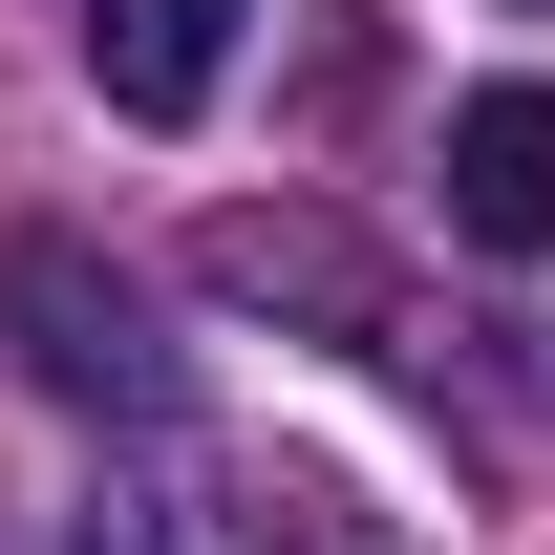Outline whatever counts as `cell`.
Wrapping results in <instances>:
<instances>
[{"instance_id": "cell-1", "label": "cell", "mask_w": 555, "mask_h": 555, "mask_svg": "<svg viewBox=\"0 0 555 555\" xmlns=\"http://www.w3.org/2000/svg\"><path fill=\"white\" fill-rule=\"evenodd\" d=\"M0 321H22V363H43L65 406H150V343H129V278L86 257V235H22V257H0Z\"/></svg>"}, {"instance_id": "cell-5", "label": "cell", "mask_w": 555, "mask_h": 555, "mask_svg": "<svg viewBox=\"0 0 555 555\" xmlns=\"http://www.w3.org/2000/svg\"><path fill=\"white\" fill-rule=\"evenodd\" d=\"M534 22H555V0H534Z\"/></svg>"}, {"instance_id": "cell-3", "label": "cell", "mask_w": 555, "mask_h": 555, "mask_svg": "<svg viewBox=\"0 0 555 555\" xmlns=\"http://www.w3.org/2000/svg\"><path fill=\"white\" fill-rule=\"evenodd\" d=\"M214 65H235V0H86V86H107L129 129H193Z\"/></svg>"}, {"instance_id": "cell-2", "label": "cell", "mask_w": 555, "mask_h": 555, "mask_svg": "<svg viewBox=\"0 0 555 555\" xmlns=\"http://www.w3.org/2000/svg\"><path fill=\"white\" fill-rule=\"evenodd\" d=\"M449 235L470 257H555V86H470L449 107Z\"/></svg>"}, {"instance_id": "cell-4", "label": "cell", "mask_w": 555, "mask_h": 555, "mask_svg": "<svg viewBox=\"0 0 555 555\" xmlns=\"http://www.w3.org/2000/svg\"><path fill=\"white\" fill-rule=\"evenodd\" d=\"M214 534H235V555H385L343 491H214Z\"/></svg>"}]
</instances>
